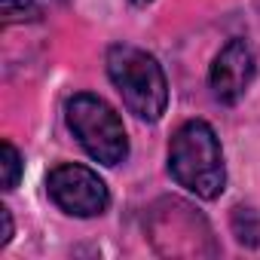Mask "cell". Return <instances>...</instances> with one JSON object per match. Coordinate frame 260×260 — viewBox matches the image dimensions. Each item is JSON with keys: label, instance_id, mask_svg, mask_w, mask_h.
I'll use <instances>...</instances> for the list:
<instances>
[{"label": "cell", "instance_id": "obj_4", "mask_svg": "<svg viewBox=\"0 0 260 260\" xmlns=\"http://www.w3.org/2000/svg\"><path fill=\"white\" fill-rule=\"evenodd\" d=\"M49 199L74 217H98L110 205V190L98 178V172L80 166V162H61L46 178Z\"/></svg>", "mask_w": 260, "mask_h": 260}, {"label": "cell", "instance_id": "obj_7", "mask_svg": "<svg viewBox=\"0 0 260 260\" xmlns=\"http://www.w3.org/2000/svg\"><path fill=\"white\" fill-rule=\"evenodd\" d=\"M0 166H4V190H16L25 162H22V153L16 150L13 141H4V159H0Z\"/></svg>", "mask_w": 260, "mask_h": 260}, {"label": "cell", "instance_id": "obj_5", "mask_svg": "<svg viewBox=\"0 0 260 260\" xmlns=\"http://www.w3.org/2000/svg\"><path fill=\"white\" fill-rule=\"evenodd\" d=\"M254 74H257L254 49L242 37H233L217 52V58L211 61L208 86H211V92L220 104H239L242 95L248 92V86L254 83Z\"/></svg>", "mask_w": 260, "mask_h": 260}, {"label": "cell", "instance_id": "obj_9", "mask_svg": "<svg viewBox=\"0 0 260 260\" xmlns=\"http://www.w3.org/2000/svg\"><path fill=\"white\" fill-rule=\"evenodd\" d=\"M128 4H135V7H147L150 0H128Z\"/></svg>", "mask_w": 260, "mask_h": 260}, {"label": "cell", "instance_id": "obj_8", "mask_svg": "<svg viewBox=\"0 0 260 260\" xmlns=\"http://www.w3.org/2000/svg\"><path fill=\"white\" fill-rule=\"evenodd\" d=\"M0 220H4V236H0V248H7V242L13 239V214L7 205H0Z\"/></svg>", "mask_w": 260, "mask_h": 260}, {"label": "cell", "instance_id": "obj_2", "mask_svg": "<svg viewBox=\"0 0 260 260\" xmlns=\"http://www.w3.org/2000/svg\"><path fill=\"white\" fill-rule=\"evenodd\" d=\"M107 77L119 92L128 113H135L141 122H159L169 107V83L162 64L128 43H116L107 49Z\"/></svg>", "mask_w": 260, "mask_h": 260}, {"label": "cell", "instance_id": "obj_1", "mask_svg": "<svg viewBox=\"0 0 260 260\" xmlns=\"http://www.w3.org/2000/svg\"><path fill=\"white\" fill-rule=\"evenodd\" d=\"M169 172L178 187L199 199H217L226 187L223 150L214 128L205 119H190L172 135L169 144Z\"/></svg>", "mask_w": 260, "mask_h": 260}, {"label": "cell", "instance_id": "obj_6", "mask_svg": "<svg viewBox=\"0 0 260 260\" xmlns=\"http://www.w3.org/2000/svg\"><path fill=\"white\" fill-rule=\"evenodd\" d=\"M4 10V25H16V22H37L40 19V4L37 0H0Z\"/></svg>", "mask_w": 260, "mask_h": 260}, {"label": "cell", "instance_id": "obj_3", "mask_svg": "<svg viewBox=\"0 0 260 260\" xmlns=\"http://www.w3.org/2000/svg\"><path fill=\"white\" fill-rule=\"evenodd\" d=\"M68 128L80 147L101 166H119L128 156V135L119 113L92 92H77L64 107Z\"/></svg>", "mask_w": 260, "mask_h": 260}]
</instances>
